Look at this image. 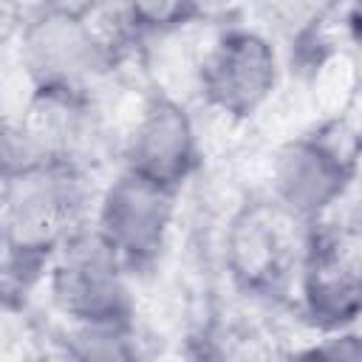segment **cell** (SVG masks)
Returning <instances> with one entry per match:
<instances>
[{
	"label": "cell",
	"instance_id": "6da1fadb",
	"mask_svg": "<svg viewBox=\"0 0 362 362\" xmlns=\"http://www.w3.org/2000/svg\"><path fill=\"white\" fill-rule=\"evenodd\" d=\"M85 175L71 161H42L0 187V226L6 249L51 260L85 212Z\"/></svg>",
	"mask_w": 362,
	"mask_h": 362
},
{
	"label": "cell",
	"instance_id": "7a4b0ae2",
	"mask_svg": "<svg viewBox=\"0 0 362 362\" xmlns=\"http://www.w3.org/2000/svg\"><path fill=\"white\" fill-rule=\"evenodd\" d=\"M356 133L345 116L325 119L280 147L272 167V195L300 223L322 221L345 201L356 178Z\"/></svg>",
	"mask_w": 362,
	"mask_h": 362
},
{
	"label": "cell",
	"instance_id": "3957f363",
	"mask_svg": "<svg viewBox=\"0 0 362 362\" xmlns=\"http://www.w3.org/2000/svg\"><path fill=\"white\" fill-rule=\"evenodd\" d=\"M54 305L79 325H130L133 303L127 269L96 226H76L54 252L48 266Z\"/></svg>",
	"mask_w": 362,
	"mask_h": 362
},
{
	"label": "cell",
	"instance_id": "277c9868",
	"mask_svg": "<svg viewBox=\"0 0 362 362\" xmlns=\"http://www.w3.org/2000/svg\"><path fill=\"white\" fill-rule=\"evenodd\" d=\"M280 79L277 48L269 34L246 25H223L198 62V88L209 107L229 119L255 116Z\"/></svg>",
	"mask_w": 362,
	"mask_h": 362
},
{
	"label": "cell",
	"instance_id": "5b68a950",
	"mask_svg": "<svg viewBox=\"0 0 362 362\" xmlns=\"http://www.w3.org/2000/svg\"><path fill=\"white\" fill-rule=\"evenodd\" d=\"M178 189L122 170L102 192L96 209V229L116 249L127 272H147L158 263L173 221Z\"/></svg>",
	"mask_w": 362,
	"mask_h": 362
},
{
	"label": "cell",
	"instance_id": "8992f818",
	"mask_svg": "<svg viewBox=\"0 0 362 362\" xmlns=\"http://www.w3.org/2000/svg\"><path fill=\"white\" fill-rule=\"evenodd\" d=\"M300 260V300L308 322L320 331L354 328L362 311V263L356 226L311 223Z\"/></svg>",
	"mask_w": 362,
	"mask_h": 362
},
{
	"label": "cell",
	"instance_id": "52a82bcc",
	"mask_svg": "<svg viewBox=\"0 0 362 362\" xmlns=\"http://www.w3.org/2000/svg\"><path fill=\"white\" fill-rule=\"evenodd\" d=\"M20 62L34 90L88 93L90 82L107 74L116 57L88 20L40 8L20 31Z\"/></svg>",
	"mask_w": 362,
	"mask_h": 362
},
{
	"label": "cell",
	"instance_id": "ba28073f",
	"mask_svg": "<svg viewBox=\"0 0 362 362\" xmlns=\"http://www.w3.org/2000/svg\"><path fill=\"white\" fill-rule=\"evenodd\" d=\"M297 223L274 198L246 201L232 215L223 235V263L240 291L272 297L283 288L297 255Z\"/></svg>",
	"mask_w": 362,
	"mask_h": 362
},
{
	"label": "cell",
	"instance_id": "9c48e42d",
	"mask_svg": "<svg viewBox=\"0 0 362 362\" xmlns=\"http://www.w3.org/2000/svg\"><path fill=\"white\" fill-rule=\"evenodd\" d=\"M124 167L173 189H181L195 173L198 133L192 116L178 99L158 90L147 96L127 139Z\"/></svg>",
	"mask_w": 362,
	"mask_h": 362
},
{
	"label": "cell",
	"instance_id": "30bf717a",
	"mask_svg": "<svg viewBox=\"0 0 362 362\" xmlns=\"http://www.w3.org/2000/svg\"><path fill=\"white\" fill-rule=\"evenodd\" d=\"M311 88H314V102L317 107H322L325 119L345 116L359 88V65L354 48L339 45V48L317 51L311 62Z\"/></svg>",
	"mask_w": 362,
	"mask_h": 362
},
{
	"label": "cell",
	"instance_id": "8fae6325",
	"mask_svg": "<svg viewBox=\"0 0 362 362\" xmlns=\"http://www.w3.org/2000/svg\"><path fill=\"white\" fill-rule=\"evenodd\" d=\"M339 0H255L252 11L280 40L300 45L314 37Z\"/></svg>",
	"mask_w": 362,
	"mask_h": 362
},
{
	"label": "cell",
	"instance_id": "7c38bea8",
	"mask_svg": "<svg viewBox=\"0 0 362 362\" xmlns=\"http://www.w3.org/2000/svg\"><path fill=\"white\" fill-rule=\"evenodd\" d=\"M68 354L79 359H133L136 342H133V322H102V325H79L74 322V331L65 339Z\"/></svg>",
	"mask_w": 362,
	"mask_h": 362
},
{
	"label": "cell",
	"instance_id": "4fadbf2b",
	"mask_svg": "<svg viewBox=\"0 0 362 362\" xmlns=\"http://www.w3.org/2000/svg\"><path fill=\"white\" fill-rule=\"evenodd\" d=\"M42 161H51V156L25 119L0 116V187Z\"/></svg>",
	"mask_w": 362,
	"mask_h": 362
},
{
	"label": "cell",
	"instance_id": "5bb4252c",
	"mask_svg": "<svg viewBox=\"0 0 362 362\" xmlns=\"http://www.w3.org/2000/svg\"><path fill=\"white\" fill-rule=\"evenodd\" d=\"M139 31H173L189 23V0H122Z\"/></svg>",
	"mask_w": 362,
	"mask_h": 362
},
{
	"label": "cell",
	"instance_id": "9a60e30c",
	"mask_svg": "<svg viewBox=\"0 0 362 362\" xmlns=\"http://www.w3.org/2000/svg\"><path fill=\"white\" fill-rule=\"evenodd\" d=\"M300 354L303 356H317V359L356 362L362 356V345H359V337L351 328H342V331H328V337L320 345H311V348H305Z\"/></svg>",
	"mask_w": 362,
	"mask_h": 362
},
{
	"label": "cell",
	"instance_id": "2e32d148",
	"mask_svg": "<svg viewBox=\"0 0 362 362\" xmlns=\"http://www.w3.org/2000/svg\"><path fill=\"white\" fill-rule=\"evenodd\" d=\"M255 0H189V23H215V25H232L243 11L252 8Z\"/></svg>",
	"mask_w": 362,
	"mask_h": 362
},
{
	"label": "cell",
	"instance_id": "e0dca14e",
	"mask_svg": "<svg viewBox=\"0 0 362 362\" xmlns=\"http://www.w3.org/2000/svg\"><path fill=\"white\" fill-rule=\"evenodd\" d=\"M25 25L23 0H0V48L11 42Z\"/></svg>",
	"mask_w": 362,
	"mask_h": 362
},
{
	"label": "cell",
	"instance_id": "ac0fdd59",
	"mask_svg": "<svg viewBox=\"0 0 362 362\" xmlns=\"http://www.w3.org/2000/svg\"><path fill=\"white\" fill-rule=\"evenodd\" d=\"M105 0H40L42 11H54V14H68V17H82L88 20Z\"/></svg>",
	"mask_w": 362,
	"mask_h": 362
},
{
	"label": "cell",
	"instance_id": "d6986e66",
	"mask_svg": "<svg viewBox=\"0 0 362 362\" xmlns=\"http://www.w3.org/2000/svg\"><path fill=\"white\" fill-rule=\"evenodd\" d=\"M3 252H6V235H3V226H0V260H3Z\"/></svg>",
	"mask_w": 362,
	"mask_h": 362
}]
</instances>
